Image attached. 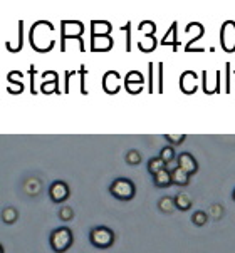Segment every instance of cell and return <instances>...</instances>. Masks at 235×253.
Returning a JSON list of instances; mask_svg holds the SVG:
<instances>
[{
    "label": "cell",
    "mask_w": 235,
    "mask_h": 253,
    "mask_svg": "<svg viewBox=\"0 0 235 253\" xmlns=\"http://www.w3.org/2000/svg\"><path fill=\"white\" fill-rule=\"evenodd\" d=\"M54 32V25L47 20H39L31 29V44L37 52H47L54 47V39H49V34Z\"/></svg>",
    "instance_id": "6da1fadb"
},
{
    "label": "cell",
    "mask_w": 235,
    "mask_h": 253,
    "mask_svg": "<svg viewBox=\"0 0 235 253\" xmlns=\"http://www.w3.org/2000/svg\"><path fill=\"white\" fill-rule=\"evenodd\" d=\"M220 45L225 52H234L235 50V22L234 20H227V22L222 24Z\"/></svg>",
    "instance_id": "7a4b0ae2"
},
{
    "label": "cell",
    "mask_w": 235,
    "mask_h": 253,
    "mask_svg": "<svg viewBox=\"0 0 235 253\" xmlns=\"http://www.w3.org/2000/svg\"><path fill=\"white\" fill-rule=\"evenodd\" d=\"M72 243V237H71V231L69 228H59L55 230L52 233V237H50V245L55 252H64L67 250V248L71 247Z\"/></svg>",
    "instance_id": "3957f363"
},
{
    "label": "cell",
    "mask_w": 235,
    "mask_h": 253,
    "mask_svg": "<svg viewBox=\"0 0 235 253\" xmlns=\"http://www.w3.org/2000/svg\"><path fill=\"white\" fill-rule=\"evenodd\" d=\"M111 193H113L114 196H118L119 200H130L131 196L135 195V186L131 181H128V179H118V181L113 183V186H111Z\"/></svg>",
    "instance_id": "277c9868"
},
{
    "label": "cell",
    "mask_w": 235,
    "mask_h": 253,
    "mask_svg": "<svg viewBox=\"0 0 235 253\" xmlns=\"http://www.w3.org/2000/svg\"><path fill=\"white\" fill-rule=\"evenodd\" d=\"M144 84V77L141 76V72L133 71V72H128L126 79H125V85H126V91L130 94H140L141 89H143Z\"/></svg>",
    "instance_id": "5b68a950"
},
{
    "label": "cell",
    "mask_w": 235,
    "mask_h": 253,
    "mask_svg": "<svg viewBox=\"0 0 235 253\" xmlns=\"http://www.w3.org/2000/svg\"><path fill=\"white\" fill-rule=\"evenodd\" d=\"M119 74L116 71H109L106 72L104 77H102V89H104L106 94H118L119 89H121V85H119Z\"/></svg>",
    "instance_id": "8992f818"
},
{
    "label": "cell",
    "mask_w": 235,
    "mask_h": 253,
    "mask_svg": "<svg viewBox=\"0 0 235 253\" xmlns=\"http://www.w3.org/2000/svg\"><path fill=\"white\" fill-rule=\"evenodd\" d=\"M198 87V77L193 71H187L180 76V89L183 94H193Z\"/></svg>",
    "instance_id": "52a82bcc"
},
{
    "label": "cell",
    "mask_w": 235,
    "mask_h": 253,
    "mask_svg": "<svg viewBox=\"0 0 235 253\" xmlns=\"http://www.w3.org/2000/svg\"><path fill=\"white\" fill-rule=\"evenodd\" d=\"M91 242L96 247L106 248L113 243V233H111L108 228H96V230H93V233H91Z\"/></svg>",
    "instance_id": "ba28073f"
},
{
    "label": "cell",
    "mask_w": 235,
    "mask_h": 253,
    "mask_svg": "<svg viewBox=\"0 0 235 253\" xmlns=\"http://www.w3.org/2000/svg\"><path fill=\"white\" fill-rule=\"evenodd\" d=\"M178 168H182L187 174H193L196 168H198V165H196V161L193 160L191 154L182 153L180 156H178Z\"/></svg>",
    "instance_id": "9c48e42d"
},
{
    "label": "cell",
    "mask_w": 235,
    "mask_h": 253,
    "mask_svg": "<svg viewBox=\"0 0 235 253\" xmlns=\"http://www.w3.org/2000/svg\"><path fill=\"white\" fill-rule=\"evenodd\" d=\"M113 29L108 20H93L91 22V34L93 37H102V36H108Z\"/></svg>",
    "instance_id": "30bf717a"
},
{
    "label": "cell",
    "mask_w": 235,
    "mask_h": 253,
    "mask_svg": "<svg viewBox=\"0 0 235 253\" xmlns=\"http://www.w3.org/2000/svg\"><path fill=\"white\" fill-rule=\"evenodd\" d=\"M111 47H113V41H111L109 36L93 37L91 39V49L96 50V52H101V50H109Z\"/></svg>",
    "instance_id": "8fae6325"
},
{
    "label": "cell",
    "mask_w": 235,
    "mask_h": 253,
    "mask_svg": "<svg viewBox=\"0 0 235 253\" xmlns=\"http://www.w3.org/2000/svg\"><path fill=\"white\" fill-rule=\"evenodd\" d=\"M49 193H50V196H52L54 201H62V200L67 198V195H69L66 183H54L52 186H50Z\"/></svg>",
    "instance_id": "7c38bea8"
},
{
    "label": "cell",
    "mask_w": 235,
    "mask_h": 253,
    "mask_svg": "<svg viewBox=\"0 0 235 253\" xmlns=\"http://www.w3.org/2000/svg\"><path fill=\"white\" fill-rule=\"evenodd\" d=\"M15 77H17V71L10 72V74L7 76V81L14 85L12 89H8V92H10V94H20L24 91V83H22V81H17Z\"/></svg>",
    "instance_id": "4fadbf2b"
},
{
    "label": "cell",
    "mask_w": 235,
    "mask_h": 253,
    "mask_svg": "<svg viewBox=\"0 0 235 253\" xmlns=\"http://www.w3.org/2000/svg\"><path fill=\"white\" fill-rule=\"evenodd\" d=\"M155 183L160 188L168 186V184L172 183V173H168V171H165V169L158 171V173L155 174Z\"/></svg>",
    "instance_id": "5bb4252c"
},
{
    "label": "cell",
    "mask_w": 235,
    "mask_h": 253,
    "mask_svg": "<svg viewBox=\"0 0 235 253\" xmlns=\"http://www.w3.org/2000/svg\"><path fill=\"white\" fill-rule=\"evenodd\" d=\"M188 176H190V174H187L185 171H183L182 168H177L175 171H172V183L187 184V181H188Z\"/></svg>",
    "instance_id": "9a60e30c"
},
{
    "label": "cell",
    "mask_w": 235,
    "mask_h": 253,
    "mask_svg": "<svg viewBox=\"0 0 235 253\" xmlns=\"http://www.w3.org/2000/svg\"><path fill=\"white\" fill-rule=\"evenodd\" d=\"M41 91L44 94H50V92L61 94V92H59V81H57V83H54V84H50L49 81H44L42 85H41Z\"/></svg>",
    "instance_id": "2e32d148"
},
{
    "label": "cell",
    "mask_w": 235,
    "mask_h": 253,
    "mask_svg": "<svg viewBox=\"0 0 235 253\" xmlns=\"http://www.w3.org/2000/svg\"><path fill=\"white\" fill-rule=\"evenodd\" d=\"M121 31L126 32V52H131V22H128Z\"/></svg>",
    "instance_id": "e0dca14e"
},
{
    "label": "cell",
    "mask_w": 235,
    "mask_h": 253,
    "mask_svg": "<svg viewBox=\"0 0 235 253\" xmlns=\"http://www.w3.org/2000/svg\"><path fill=\"white\" fill-rule=\"evenodd\" d=\"M158 72H160V76H158V94H163V62L158 64Z\"/></svg>",
    "instance_id": "ac0fdd59"
},
{
    "label": "cell",
    "mask_w": 235,
    "mask_h": 253,
    "mask_svg": "<svg viewBox=\"0 0 235 253\" xmlns=\"http://www.w3.org/2000/svg\"><path fill=\"white\" fill-rule=\"evenodd\" d=\"M29 74H31V94L36 96V94H37V89H36V67L31 66V69H29Z\"/></svg>",
    "instance_id": "d6986e66"
},
{
    "label": "cell",
    "mask_w": 235,
    "mask_h": 253,
    "mask_svg": "<svg viewBox=\"0 0 235 253\" xmlns=\"http://www.w3.org/2000/svg\"><path fill=\"white\" fill-rule=\"evenodd\" d=\"M172 158H173V149H172V148H165V149H163V153H161V158H160V160L166 165V163L172 160Z\"/></svg>",
    "instance_id": "ffe728a7"
},
{
    "label": "cell",
    "mask_w": 235,
    "mask_h": 253,
    "mask_svg": "<svg viewBox=\"0 0 235 253\" xmlns=\"http://www.w3.org/2000/svg\"><path fill=\"white\" fill-rule=\"evenodd\" d=\"M138 29H140V31H146V29H149L151 32H155L156 31V25H155V22H151V20H146V22H141L138 25Z\"/></svg>",
    "instance_id": "44dd1931"
},
{
    "label": "cell",
    "mask_w": 235,
    "mask_h": 253,
    "mask_svg": "<svg viewBox=\"0 0 235 253\" xmlns=\"http://www.w3.org/2000/svg\"><path fill=\"white\" fill-rule=\"evenodd\" d=\"M79 74H81V94H84V96H86V87H84V76H86L88 74V69H86V67H81V71H79Z\"/></svg>",
    "instance_id": "7402d4cb"
},
{
    "label": "cell",
    "mask_w": 235,
    "mask_h": 253,
    "mask_svg": "<svg viewBox=\"0 0 235 253\" xmlns=\"http://www.w3.org/2000/svg\"><path fill=\"white\" fill-rule=\"evenodd\" d=\"M76 74H78V71H67L66 72V81H64V83H66V89H64V92L66 94H69V77L76 76Z\"/></svg>",
    "instance_id": "603a6c76"
},
{
    "label": "cell",
    "mask_w": 235,
    "mask_h": 253,
    "mask_svg": "<svg viewBox=\"0 0 235 253\" xmlns=\"http://www.w3.org/2000/svg\"><path fill=\"white\" fill-rule=\"evenodd\" d=\"M149 87H148V94H153V64L149 62Z\"/></svg>",
    "instance_id": "cb8c5ba5"
},
{
    "label": "cell",
    "mask_w": 235,
    "mask_h": 253,
    "mask_svg": "<svg viewBox=\"0 0 235 253\" xmlns=\"http://www.w3.org/2000/svg\"><path fill=\"white\" fill-rule=\"evenodd\" d=\"M225 69H227V79H225V92H230V84H229V79H230V64L229 62L225 64Z\"/></svg>",
    "instance_id": "d4e9b609"
},
{
    "label": "cell",
    "mask_w": 235,
    "mask_h": 253,
    "mask_svg": "<svg viewBox=\"0 0 235 253\" xmlns=\"http://www.w3.org/2000/svg\"><path fill=\"white\" fill-rule=\"evenodd\" d=\"M165 138L170 141H182V139H185V136H165Z\"/></svg>",
    "instance_id": "484cf974"
}]
</instances>
